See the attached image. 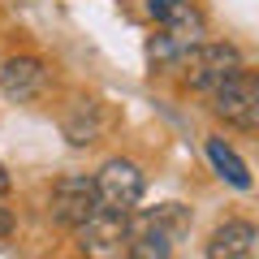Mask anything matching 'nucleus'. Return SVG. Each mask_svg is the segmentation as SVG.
Here are the masks:
<instances>
[{
    "label": "nucleus",
    "instance_id": "1",
    "mask_svg": "<svg viewBox=\"0 0 259 259\" xmlns=\"http://www.w3.org/2000/svg\"><path fill=\"white\" fill-rule=\"evenodd\" d=\"M190 229V212L182 203H160L143 216H130V246L125 255L134 259H164L173 255V242Z\"/></svg>",
    "mask_w": 259,
    "mask_h": 259
},
{
    "label": "nucleus",
    "instance_id": "2",
    "mask_svg": "<svg viewBox=\"0 0 259 259\" xmlns=\"http://www.w3.org/2000/svg\"><path fill=\"white\" fill-rule=\"evenodd\" d=\"M238 69H242V52L233 44H194L182 56V74L194 91H216Z\"/></svg>",
    "mask_w": 259,
    "mask_h": 259
},
{
    "label": "nucleus",
    "instance_id": "3",
    "mask_svg": "<svg viewBox=\"0 0 259 259\" xmlns=\"http://www.w3.org/2000/svg\"><path fill=\"white\" fill-rule=\"evenodd\" d=\"M74 233H78L82 255H95V259L125 255V246H130V212H108V207H95V212L87 216Z\"/></svg>",
    "mask_w": 259,
    "mask_h": 259
},
{
    "label": "nucleus",
    "instance_id": "4",
    "mask_svg": "<svg viewBox=\"0 0 259 259\" xmlns=\"http://www.w3.org/2000/svg\"><path fill=\"white\" fill-rule=\"evenodd\" d=\"M91 182H95L100 207H108V212H134L139 199H143V186H147L143 182V168L134 160H108Z\"/></svg>",
    "mask_w": 259,
    "mask_h": 259
},
{
    "label": "nucleus",
    "instance_id": "5",
    "mask_svg": "<svg viewBox=\"0 0 259 259\" xmlns=\"http://www.w3.org/2000/svg\"><path fill=\"white\" fill-rule=\"evenodd\" d=\"M212 108H216V117H225L229 125H242V130L259 125V74L238 69L233 78H225L212 91Z\"/></svg>",
    "mask_w": 259,
    "mask_h": 259
},
{
    "label": "nucleus",
    "instance_id": "6",
    "mask_svg": "<svg viewBox=\"0 0 259 259\" xmlns=\"http://www.w3.org/2000/svg\"><path fill=\"white\" fill-rule=\"evenodd\" d=\"M95 207H100V199H95L91 177H61L52 186V221L65 225V229H78Z\"/></svg>",
    "mask_w": 259,
    "mask_h": 259
},
{
    "label": "nucleus",
    "instance_id": "7",
    "mask_svg": "<svg viewBox=\"0 0 259 259\" xmlns=\"http://www.w3.org/2000/svg\"><path fill=\"white\" fill-rule=\"evenodd\" d=\"M44 87H48V69L35 56H13V61L0 65V91L9 95V100H18V104L39 100Z\"/></svg>",
    "mask_w": 259,
    "mask_h": 259
},
{
    "label": "nucleus",
    "instance_id": "8",
    "mask_svg": "<svg viewBox=\"0 0 259 259\" xmlns=\"http://www.w3.org/2000/svg\"><path fill=\"white\" fill-rule=\"evenodd\" d=\"M147 13L177 39V44H199L203 35V18L190 0H147Z\"/></svg>",
    "mask_w": 259,
    "mask_h": 259
},
{
    "label": "nucleus",
    "instance_id": "9",
    "mask_svg": "<svg viewBox=\"0 0 259 259\" xmlns=\"http://www.w3.org/2000/svg\"><path fill=\"white\" fill-rule=\"evenodd\" d=\"M259 250V229L250 221H225L221 229L207 242V255L212 259H246Z\"/></svg>",
    "mask_w": 259,
    "mask_h": 259
},
{
    "label": "nucleus",
    "instance_id": "10",
    "mask_svg": "<svg viewBox=\"0 0 259 259\" xmlns=\"http://www.w3.org/2000/svg\"><path fill=\"white\" fill-rule=\"evenodd\" d=\"M61 130H65V139L74 143V147H91V143H100V134H104V112H100V104L78 100L74 108L65 112Z\"/></svg>",
    "mask_w": 259,
    "mask_h": 259
},
{
    "label": "nucleus",
    "instance_id": "11",
    "mask_svg": "<svg viewBox=\"0 0 259 259\" xmlns=\"http://www.w3.org/2000/svg\"><path fill=\"white\" fill-rule=\"evenodd\" d=\"M207 160H212V168H216V173H221L229 186H238V190H246V186H250V168L242 164L238 151L225 147L221 139H207Z\"/></svg>",
    "mask_w": 259,
    "mask_h": 259
},
{
    "label": "nucleus",
    "instance_id": "12",
    "mask_svg": "<svg viewBox=\"0 0 259 259\" xmlns=\"http://www.w3.org/2000/svg\"><path fill=\"white\" fill-rule=\"evenodd\" d=\"M13 229H18V216H13V207L0 203V238H9Z\"/></svg>",
    "mask_w": 259,
    "mask_h": 259
},
{
    "label": "nucleus",
    "instance_id": "13",
    "mask_svg": "<svg viewBox=\"0 0 259 259\" xmlns=\"http://www.w3.org/2000/svg\"><path fill=\"white\" fill-rule=\"evenodd\" d=\"M9 186H13V182H9V168H5V164H0V194H5V190H9Z\"/></svg>",
    "mask_w": 259,
    "mask_h": 259
}]
</instances>
